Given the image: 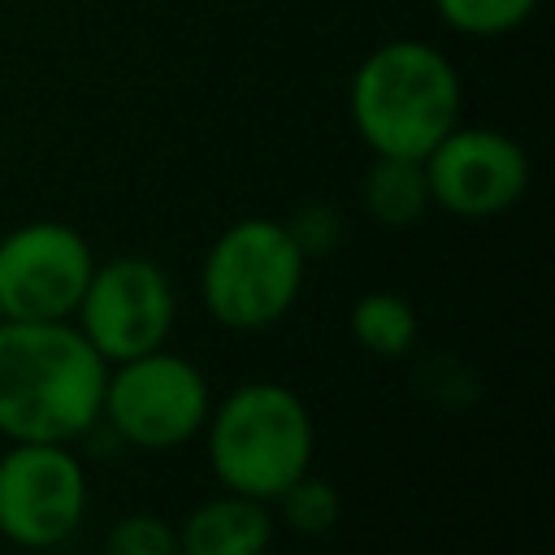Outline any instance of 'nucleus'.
<instances>
[{
	"label": "nucleus",
	"instance_id": "1",
	"mask_svg": "<svg viewBox=\"0 0 555 555\" xmlns=\"http://www.w3.org/2000/svg\"><path fill=\"white\" fill-rule=\"evenodd\" d=\"M104 377L74 321H0V438L74 447L100 421Z\"/></svg>",
	"mask_w": 555,
	"mask_h": 555
},
{
	"label": "nucleus",
	"instance_id": "2",
	"mask_svg": "<svg viewBox=\"0 0 555 555\" xmlns=\"http://www.w3.org/2000/svg\"><path fill=\"white\" fill-rule=\"evenodd\" d=\"M460 69L425 39H386L356 65L347 113L373 156L421 160L451 126H460Z\"/></svg>",
	"mask_w": 555,
	"mask_h": 555
},
{
	"label": "nucleus",
	"instance_id": "3",
	"mask_svg": "<svg viewBox=\"0 0 555 555\" xmlns=\"http://www.w3.org/2000/svg\"><path fill=\"white\" fill-rule=\"evenodd\" d=\"M199 438L208 447L217 486L260 503H273L295 477L312 468L317 455V425L308 403L269 377L238 382L212 399Z\"/></svg>",
	"mask_w": 555,
	"mask_h": 555
},
{
	"label": "nucleus",
	"instance_id": "4",
	"mask_svg": "<svg viewBox=\"0 0 555 555\" xmlns=\"http://www.w3.org/2000/svg\"><path fill=\"white\" fill-rule=\"evenodd\" d=\"M308 260L278 217L230 221L199 260V299L221 330H273L304 291Z\"/></svg>",
	"mask_w": 555,
	"mask_h": 555
},
{
	"label": "nucleus",
	"instance_id": "5",
	"mask_svg": "<svg viewBox=\"0 0 555 555\" xmlns=\"http://www.w3.org/2000/svg\"><path fill=\"white\" fill-rule=\"evenodd\" d=\"M212 408L204 369L169 343L108 364L100 425L134 451H178L199 438Z\"/></svg>",
	"mask_w": 555,
	"mask_h": 555
},
{
	"label": "nucleus",
	"instance_id": "6",
	"mask_svg": "<svg viewBox=\"0 0 555 555\" xmlns=\"http://www.w3.org/2000/svg\"><path fill=\"white\" fill-rule=\"evenodd\" d=\"M87 464L69 442H9L0 451V538L52 551L82 529Z\"/></svg>",
	"mask_w": 555,
	"mask_h": 555
},
{
	"label": "nucleus",
	"instance_id": "7",
	"mask_svg": "<svg viewBox=\"0 0 555 555\" xmlns=\"http://www.w3.org/2000/svg\"><path fill=\"white\" fill-rule=\"evenodd\" d=\"M69 321L104 356V364H117L169 343L178 321V291L169 273L147 256L95 260Z\"/></svg>",
	"mask_w": 555,
	"mask_h": 555
},
{
	"label": "nucleus",
	"instance_id": "8",
	"mask_svg": "<svg viewBox=\"0 0 555 555\" xmlns=\"http://www.w3.org/2000/svg\"><path fill=\"white\" fill-rule=\"evenodd\" d=\"M95 251L69 221H22L0 234V321H69Z\"/></svg>",
	"mask_w": 555,
	"mask_h": 555
},
{
	"label": "nucleus",
	"instance_id": "9",
	"mask_svg": "<svg viewBox=\"0 0 555 555\" xmlns=\"http://www.w3.org/2000/svg\"><path fill=\"white\" fill-rule=\"evenodd\" d=\"M421 165L429 182V204L464 221L503 217L529 191L525 147L494 126H451L421 156Z\"/></svg>",
	"mask_w": 555,
	"mask_h": 555
},
{
	"label": "nucleus",
	"instance_id": "10",
	"mask_svg": "<svg viewBox=\"0 0 555 555\" xmlns=\"http://www.w3.org/2000/svg\"><path fill=\"white\" fill-rule=\"evenodd\" d=\"M273 533H278L273 503L221 490L182 516L178 555H269Z\"/></svg>",
	"mask_w": 555,
	"mask_h": 555
},
{
	"label": "nucleus",
	"instance_id": "11",
	"mask_svg": "<svg viewBox=\"0 0 555 555\" xmlns=\"http://www.w3.org/2000/svg\"><path fill=\"white\" fill-rule=\"evenodd\" d=\"M360 204L377 225H390V230L416 225L425 208H434L425 165L408 156H373L360 178Z\"/></svg>",
	"mask_w": 555,
	"mask_h": 555
},
{
	"label": "nucleus",
	"instance_id": "12",
	"mask_svg": "<svg viewBox=\"0 0 555 555\" xmlns=\"http://www.w3.org/2000/svg\"><path fill=\"white\" fill-rule=\"evenodd\" d=\"M351 334L356 343L377 356V360H399L416 347V334H421V321H416V308L412 299H403L399 291H364L351 312Z\"/></svg>",
	"mask_w": 555,
	"mask_h": 555
},
{
	"label": "nucleus",
	"instance_id": "13",
	"mask_svg": "<svg viewBox=\"0 0 555 555\" xmlns=\"http://www.w3.org/2000/svg\"><path fill=\"white\" fill-rule=\"evenodd\" d=\"M273 507H278V520L291 529V533H304V538H321V533H330L334 525H338V516H343V494H338V486L330 481V477H321V473H304V477H295L278 499H273Z\"/></svg>",
	"mask_w": 555,
	"mask_h": 555
},
{
	"label": "nucleus",
	"instance_id": "14",
	"mask_svg": "<svg viewBox=\"0 0 555 555\" xmlns=\"http://www.w3.org/2000/svg\"><path fill=\"white\" fill-rule=\"evenodd\" d=\"M438 22L455 35H468V39H494V35H512L520 30L538 0H429Z\"/></svg>",
	"mask_w": 555,
	"mask_h": 555
},
{
	"label": "nucleus",
	"instance_id": "15",
	"mask_svg": "<svg viewBox=\"0 0 555 555\" xmlns=\"http://www.w3.org/2000/svg\"><path fill=\"white\" fill-rule=\"evenodd\" d=\"M100 555H178V525L156 512H126L108 525Z\"/></svg>",
	"mask_w": 555,
	"mask_h": 555
},
{
	"label": "nucleus",
	"instance_id": "16",
	"mask_svg": "<svg viewBox=\"0 0 555 555\" xmlns=\"http://www.w3.org/2000/svg\"><path fill=\"white\" fill-rule=\"evenodd\" d=\"M282 225L291 230V238L304 251V260H321V256H330L343 243V212L334 204H325V199L295 208Z\"/></svg>",
	"mask_w": 555,
	"mask_h": 555
}]
</instances>
